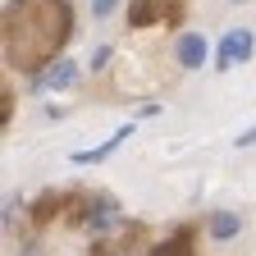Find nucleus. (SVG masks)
I'll return each instance as SVG.
<instances>
[{"label": "nucleus", "instance_id": "0eeeda50", "mask_svg": "<svg viewBox=\"0 0 256 256\" xmlns=\"http://www.w3.org/2000/svg\"><path fill=\"white\" fill-rule=\"evenodd\" d=\"M206 229H210V238H220V242H229V238H238V229H242V220H238L234 210H215V215L206 220Z\"/></svg>", "mask_w": 256, "mask_h": 256}, {"label": "nucleus", "instance_id": "9d476101", "mask_svg": "<svg viewBox=\"0 0 256 256\" xmlns=\"http://www.w3.org/2000/svg\"><path fill=\"white\" fill-rule=\"evenodd\" d=\"M252 142H256V124H252V128H242V133L234 138V146H252Z\"/></svg>", "mask_w": 256, "mask_h": 256}, {"label": "nucleus", "instance_id": "20e7f679", "mask_svg": "<svg viewBox=\"0 0 256 256\" xmlns=\"http://www.w3.org/2000/svg\"><path fill=\"white\" fill-rule=\"evenodd\" d=\"M74 82H78V64H74V60H64V55L37 74V92H69Z\"/></svg>", "mask_w": 256, "mask_h": 256}, {"label": "nucleus", "instance_id": "7ed1b4c3", "mask_svg": "<svg viewBox=\"0 0 256 256\" xmlns=\"http://www.w3.org/2000/svg\"><path fill=\"white\" fill-rule=\"evenodd\" d=\"M252 50H256V37L247 28H234V32H224V42H220V69H234V64H247L252 60Z\"/></svg>", "mask_w": 256, "mask_h": 256}, {"label": "nucleus", "instance_id": "6e6552de", "mask_svg": "<svg viewBox=\"0 0 256 256\" xmlns=\"http://www.w3.org/2000/svg\"><path fill=\"white\" fill-rule=\"evenodd\" d=\"M110 224H119V206L114 202H96V210H92V229H110Z\"/></svg>", "mask_w": 256, "mask_h": 256}, {"label": "nucleus", "instance_id": "39448f33", "mask_svg": "<svg viewBox=\"0 0 256 256\" xmlns=\"http://www.w3.org/2000/svg\"><path fill=\"white\" fill-rule=\"evenodd\" d=\"M128 138H133V124H124L119 133H114V138H106L101 146H87V151H74L69 160H74V165H92V160H106V156H114V151H119V146H124Z\"/></svg>", "mask_w": 256, "mask_h": 256}, {"label": "nucleus", "instance_id": "f257e3e1", "mask_svg": "<svg viewBox=\"0 0 256 256\" xmlns=\"http://www.w3.org/2000/svg\"><path fill=\"white\" fill-rule=\"evenodd\" d=\"M74 10L64 0H10L5 10V55L14 69H46L60 60Z\"/></svg>", "mask_w": 256, "mask_h": 256}, {"label": "nucleus", "instance_id": "1a4fd4ad", "mask_svg": "<svg viewBox=\"0 0 256 256\" xmlns=\"http://www.w3.org/2000/svg\"><path fill=\"white\" fill-rule=\"evenodd\" d=\"M114 10H119V0H96V5H92L96 18H106V14H114Z\"/></svg>", "mask_w": 256, "mask_h": 256}, {"label": "nucleus", "instance_id": "9b49d317", "mask_svg": "<svg viewBox=\"0 0 256 256\" xmlns=\"http://www.w3.org/2000/svg\"><path fill=\"white\" fill-rule=\"evenodd\" d=\"M110 55H114V50H110V46H101V50L92 55V64H96V69H101V64H110Z\"/></svg>", "mask_w": 256, "mask_h": 256}, {"label": "nucleus", "instance_id": "f03ea898", "mask_svg": "<svg viewBox=\"0 0 256 256\" xmlns=\"http://www.w3.org/2000/svg\"><path fill=\"white\" fill-rule=\"evenodd\" d=\"M174 18H183V0H133V5H128V23L133 28L174 23Z\"/></svg>", "mask_w": 256, "mask_h": 256}, {"label": "nucleus", "instance_id": "423d86ee", "mask_svg": "<svg viewBox=\"0 0 256 256\" xmlns=\"http://www.w3.org/2000/svg\"><path fill=\"white\" fill-rule=\"evenodd\" d=\"M178 64H183V69H202V64H206V37H202V32L178 37Z\"/></svg>", "mask_w": 256, "mask_h": 256}]
</instances>
